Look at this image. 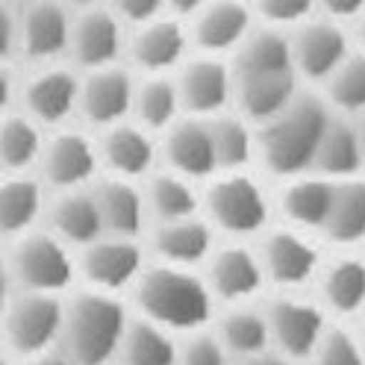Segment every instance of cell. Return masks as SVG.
<instances>
[{"mask_svg":"<svg viewBox=\"0 0 365 365\" xmlns=\"http://www.w3.org/2000/svg\"><path fill=\"white\" fill-rule=\"evenodd\" d=\"M0 365H9V362H4V359H0Z\"/></svg>","mask_w":365,"mask_h":365,"instance_id":"db71d44e","label":"cell"},{"mask_svg":"<svg viewBox=\"0 0 365 365\" xmlns=\"http://www.w3.org/2000/svg\"><path fill=\"white\" fill-rule=\"evenodd\" d=\"M218 341L224 345V351L239 354V356H257L265 354V345L271 341L268 333V322L265 315L257 309H233L224 315L221 330H218Z\"/></svg>","mask_w":365,"mask_h":365,"instance_id":"d590c367","label":"cell"},{"mask_svg":"<svg viewBox=\"0 0 365 365\" xmlns=\"http://www.w3.org/2000/svg\"><path fill=\"white\" fill-rule=\"evenodd\" d=\"M135 304L163 330H197L212 312V292L189 268L156 265L139 274Z\"/></svg>","mask_w":365,"mask_h":365,"instance_id":"7a4b0ae2","label":"cell"},{"mask_svg":"<svg viewBox=\"0 0 365 365\" xmlns=\"http://www.w3.org/2000/svg\"><path fill=\"white\" fill-rule=\"evenodd\" d=\"M330 124V109L324 101L294 98L283 112L262 124L257 150L268 171L280 177L307 174L315 163L318 142Z\"/></svg>","mask_w":365,"mask_h":365,"instance_id":"6da1fadb","label":"cell"},{"mask_svg":"<svg viewBox=\"0 0 365 365\" xmlns=\"http://www.w3.org/2000/svg\"><path fill=\"white\" fill-rule=\"evenodd\" d=\"M41 133L33 118L9 115L0 121V165L12 171L30 168L41 156Z\"/></svg>","mask_w":365,"mask_h":365,"instance_id":"8d00e7d4","label":"cell"},{"mask_svg":"<svg viewBox=\"0 0 365 365\" xmlns=\"http://www.w3.org/2000/svg\"><path fill=\"white\" fill-rule=\"evenodd\" d=\"M177 83L180 109H186L195 118H212L230 103L233 98V74L215 56H203L182 65Z\"/></svg>","mask_w":365,"mask_h":365,"instance_id":"ba28073f","label":"cell"},{"mask_svg":"<svg viewBox=\"0 0 365 365\" xmlns=\"http://www.w3.org/2000/svg\"><path fill=\"white\" fill-rule=\"evenodd\" d=\"M41 212V189L27 177H12L0 182V233H27Z\"/></svg>","mask_w":365,"mask_h":365,"instance_id":"1f68e13d","label":"cell"},{"mask_svg":"<svg viewBox=\"0 0 365 365\" xmlns=\"http://www.w3.org/2000/svg\"><path fill=\"white\" fill-rule=\"evenodd\" d=\"M62 312H65V307L56 301V294L27 292L24 298H18L15 304L6 307L4 336L18 354L38 356L59 339Z\"/></svg>","mask_w":365,"mask_h":365,"instance_id":"8992f818","label":"cell"},{"mask_svg":"<svg viewBox=\"0 0 365 365\" xmlns=\"http://www.w3.org/2000/svg\"><path fill=\"white\" fill-rule=\"evenodd\" d=\"M18 41V21L6 6H0V62H4Z\"/></svg>","mask_w":365,"mask_h":365,"instance_id":"7bdbcfd3","label":"cell"},{"mask_svg":"<svg viewBox=\"0 0 365 365\" xmlns=\"http://www.w3.org/2000/svg\"><path fill=\"white\" fill-rule=\"evenodd\" d=\"M124 365H177V348L171 336L153 322H133L118 345Z\"/></svg>","mask_w":365,"mask_h":365,"instance_id":"836d02e7","label":"cell"},{"mask_svg":"<svg viewBox=\"0 0 365 365\" xmlns=\"http://www.w3.org/2000/svg\"><path fill=\"white\" fill-rule=\"evenodd\" d=\"M30 365H74L71 359H68L65 354L59 356V354H48V351H44V354H38V356H33V362Z\"/></svg>","mask_w":365,"mask_h":365,"instance_id":"c3c4849f","label":"cell"},{"mask_svg":"<svg viewBox=\"0 0 365 365\" xmlns=\"http://www.w3.org/2000/svg\"><path fill=\"white\" fill-rule=\"evenodd\" d=\"M250 33V9L242 0H210L195 12V41L210 56L239 48Z\"/></svg>","mask_w":365,"mask_h":365,"instance_id":"ac0fdd59","label":"cell"},{"mask_svg":"<svg viewBox=\"0 0 365 365\" xmlns=\"http://www.w3.org/2000/svg\"><path fill=\"white\" fill-rule=\"evenodd\" d=\"M101 221H103V233L133 239L142 230L148 207H145V195L133 186V180L124 177H112L95 192Z\"/></svg>","mask_w":365,"mask_h":365,"instance_id":"603a6c76","label":"cell"},{"mask_svg":"<svg viewBox=\"0 0 365 365\" xmlns=\"http://www.w3.org/2000/svg\"><path fill=\"white\" fill-rule=\"evenodd\" d=\"M315 0H257V9L271 24H304Z\"/></svg>","mask_w":365,"mask_h":365,"instance_id":"60d3db41","label":"cell"},{"mask_svg":"<svg viewBox=\"0 0 365 365\" xmlns=\"http://www.w3.org/2000/svg\"><path fill=\"white\" fill-rule=\"evenodd\" d=\"M322 230L336 245H356L365 239V180H336L333 203Z\"/></svg>","mask_w":365,"mask_h":365,"instance_id":"83f0119b","label":"cell"},{"mask_svg":"<svg viewBox=\"0 0 365 365\" xmlns=\"http://www.w3.org/2000/svg\"><path fill=\"white\" fill-rule=\"evenodd\" d=\"M333 189H336V180H327L322 174L289 177L280 207L292 224L307 227V230H322L330 212V203H333Z\"/></svg>","mask_w":365,"mask_h":365,"instance_id":"d4e9b609","label":"cell"},{"mask_svg":"<svg viewBox=\"0 0 365 365\" xmlns=\"http://www.w3.org/2000/svg\"><path fill=\"white\" fill-rule=\"evenodd\" d=\"M165 0H112V12L118 21H130V24H148V21L159 18Z\"/></svg>","mask_w":365,"mask_h":365,"instance_id":"b9f144b4","label":"cell"},{"mask_svg":"<svg viewBox=\"0 0 365 365\" xmlns=\"http://www.w3.org/2000/svg\"><path fill=\"white\" fill-rule=\"evenodd\" d=\"M268 333L289 356H309L318 345V339L327 330L324 312L309 301L301 298H280L265 312Z\"/></svg>","mask_w":365,"mask_h":365,"instance_id":"8fae6325","label":"cell"},{"mask_svg":"<svg viewBox=\"0 0 365 365\" xmlns=\"http://www.w3.org/2000/svg\"><path fill=\"white\" fill-rule=\"evenodd\" d=\"M165 159L174 174L197 180L210 177L215 168V150H212V133L210 121L203 118H177L165 130Z\"/></svg>","mask_w":365,"mask_h":365,"instance_id":"4fadbf2b","label":"cell"},{"mask_svg":"<svg viewBox=\"0 0 365 365\" xmlns=\"http://www.w3.org/2000/svg\"><path fill=\"white\" fill-rule=\"evenodd\" d=\"M315 362L318 365H365L359 341L348 330H324L315 345Z\"/></svg>","mask_w":365,"mask_h":365,"instance_id":"f35d334b","label":"cell"},{"mask_svg":"<svg viewBox=\"0 0 365 365\" xmlns=\"http://www.w3.org/2000/svg\"><path fill=\"white\" fill-rule=\"evenodd\" d=\"M289 44L294 74L309 80H327L333 68L351 53L345 30L333 21H304Z\"/></svg>","mask_w":365,"mask_h":365,"instance_id":"9c48e42d","label":"cell"},{"mask_svg":"<svg viewBox=\"0 0 365 365\" xmlns=\"http://www.w3.org/2000/svg\"><path fill=\"white\" fill-rule=\"evenodd\" d=\"M145 207L159 218V221H177L189 218L197 210V195L192 189V180L180 174H156L148 182L145 192Z\"/></svg>","mask_w":365,"mask_h":365,"instance_id":"e575fe53","label":"cell"},{"mask_svg":"<svg viewBox=\"0 0 365 365\" xmlns=\"http://www.w3.org/2000/svg\"><path fill=\"white\" fill-rule=\"evenodd\" d=\"M133 112L139 118V127L150 130H168L180 115V95L177 83L165 77H150L133 91Z\"/></svg>","mask_w":365,"mask_h":365,"instance_id":"d6a6232c","label":"cell"},{"mask_svg":"<svg viewBox=\"0 0 365 365\" xmlns=\"http://www.w3.org/2000/svg\"><path fill=\"white\" fill-rule=\"evenodd\" d=\"M186 44L189 36L177 18H153L148 24H139V33H135L130 51H133V62L139 68H145L150 74H163L182 59Z\"/></svg>","mask_w":365,"mask_h":365,"instance_id":"ffe728a7","label":"cell"},{"mask_svg":"<svg viewBox=\"0 0 365 365\" xmlns=\"http://www.w3.org/2000/svg\"><path fill=\"white\" fill-rule=\"evenodd\" d=\"M356 139H359V148H362V159H365V109L359 112V118H356Z\"/></svg>","mask_w":365,"mask_h":365,"instance_id":"f907efd6","label":"cell"},{"mask_svg":"<svg viewBox=\"0 0 365 365\" xmlns=\"http://www.w3.org/2000/svg\"><path fill=\"white\" fill-rule=\"evenodd\" d=\"M124 307L106 292L80 294L62 312V345L74 365H106L127 330Z\"/></svg>","mask_w":365,"mask_h":365,"instance_id":"3957f363","label":"cell"},{"mask_svg":"<svg viewBox=\"0 0 365 365\" xmlns=\"http://www.w3.org/2000/svg\"><path fill=\"white\" fill-rule=\"evenodd\" d=\"M327 106L359 115L365 109V53H348L324 80Z\"/></svg>","mask_w":365,"mask_h":365,"instance_id":"74e56055","label":"cell"},{"mask_svg":"<svg viewBox=\"0 0 365 365\" xmlns=\"http://www.w3.org/2000/svg\"><path fill=\"white\" fill-rule=\"evenodd\" d=\"M207 212L215 227L233 236L257 233L268 221V200L254 177L242 171H224L207 189Z\"/></svg>","mask_w":365,"mask_h":365,"instance_id":"277c9868","label":"cell"},{"mask_svg":"<svg viewBox=\"0 0 365 365\" xmlns=\"http://www.w3.org/2000/svg\"><path fill=\"white\" fill-rule=\"evenodd\" d=\"M124 33H121V21L115 12L101 9V6H88L83 15L71 24V36H68V48H71L74 59L86 68H106L115 62L121 53Z\"/></svg>","mask_w":365,"mask_h":365,"instance_id":"7c38bea8","label":"cell"},{"mask_svg":"<svg viewBox=\"0 0 365 365\" xmlns=\"http://www.w3.org/2000/svg\"><path fill=\"white\" fill-rule=\"evenodd\" d=\"M51 221L56 239L65 245H91L103 236V221L95 195H86L83 189H68L51 210Z\"/></svg>","mask_w":365,"mask_h":365,"instance_id":"4316f807","label":"cell"},{"mask_svg":"<svg viewBox=\"0 0 365 365\" xmlns=\"http://www.w3.org/2000/svg\"><path fill=\"white\" fill-rule=\"evenodd\" d=\"M262 265L247 247H224L210 259V292L224 301H245L262 286Z\"/></svg>","mask_w":365,"mask_h":365,"instance_id":"7402d4cb","label":"cell"},{"mask_svg":"<svg viewBox=\"0 0 365 365\" xmlns=\"http://www.w3.org/2000/svg\"><path fill=\"white\" fill-rule=\"evenodd\" d=\"M359 36H362V41H365V12L359 15Z\"/></svg>","mask_w":365,"mask_h":365,"instance_id":"f5cc1de1","label":"cell"},{"mask_svg":"<svg viewBox=\"0 0 365 365\" xmlns=\"http://www.w3.org/2000/svg\"><path fill=\"white\" fill-rule=\"evenodd\" d=\"M322 294L333 312L351 315L365 307V262L356 257H339L322 274Z\"/></svg>","mask_w":365,"mask_h":365,"instance_id":"f1b7e54d","label":"cell"},{"mask_svg":"<svg viewBox=\"0 0 365 365\" xmlns=\"http://www.w3.org/2000/svg\"><path fill=\"white\" fill-rule=\"evenodd\" d=\"M262 274L280 286H301L318 271V250L294 230H274L262 245Z\"/></svg>","mask_w":365,"mask_h":365,"instance_id":"e0dca14e","label":"cell"},{"mask_svg":"<svg viewBox=\"0 0 365 365\" xmlns=\"http://www.w3.org/2000/svg\"><path fill=\"white\" fill-rule=\"evenodd\" d=\"M180 365H227V351L215 336L197 333L186 341V348L177 354Z\"/></svg>","mask_w":365,"mask_h":365,"instance_id":"ab89813d","label":"cell"},{"mask_svg":"<svg viewBox=\"0 0 365 365\" xmlns=\"http://www.w3.org/2000/svg\"><path fill=\"white\" fill-rule=\"evenodd\" d=\"M68 36H71V21L56 0H36L18 21V44L36 62H51L68 51Z\"/></svg>","mask_w":365,"mask_h":365,"instance_id":"5bb4252c","label":"cell"},{"mask_svg":"<svg viewBox=\"0 0 365 365\" xmlns=\"http://www.w3.org/2000/svg\"><path fill=\"white\" fill-rule=\"evenodd\" d=\"M9 101H12V80H9V74L4 71V68H0V115H4Z\"/></svg>","mask_w":365,"mask_h":365,"instance_id":"7dc6e473","label":"cell"},{"mask_svg":"<svg viewBox=\"0 0 365 365\" xmlns=\"http://www.w3.org/2000/svg\"><path fill=\"white\" fill-rule=\"evenodd\" d=\"M80 103V80L68 68H44L24 86V106L36 124H59Z\"/></svg>","mask_w":365,"mask_h":365,"instance_id":"d6986e66","label":"cell"},{"mask_svg":"<svg viewBox=\"0 0 365 365\" xmlns=\"http://www.w3.org/2000/svg\"><path fill=\"white\" fill-rule=\"evenodd\" d=\"M80 271L83 277L95 286L98 292H118L124 286H133L139 280L142 268V250L133 239H121V236H109V239H98L86 245L83 259H80Z\"/></svg>","mask_w":365,"mask_h":365,"instance_id":"52a82bcc","label":"cell"},{"mask_svg":"<svg viewBox=\"0 0 365 365\" xmlns=\"http://www.w3.org/2000/svg\"><path fill=\"white\" fill-rule=\"evenodd\" d=\"M236 74H271V71H294L292 68V44L280 30L247 33L239 44Z\"/></svg>","mask_w":365,"mask_h":365,"instance_id":"4dcf8cb0","label":"cell"},{"mask_svg":"<svg viewBox=\"0 0 365 365\" xmlns=\"http://www.w3.org/2000/svg\"><path fill=\"white\" fill-rule=\"evenodd\" d=\"M71 4H74V6H83V9H88V6H95L98 0H71Z\"/></svg>","mask_w":365,"mask_h":365,"instance_id":"816d5d0a","label":"cell"},{"mask_svg":"<svg viewBox=\"0 0 365 365\" xmlns=\"http://www.w3.org/2000/svg\"><path fill=\"white\" fill-rule=\"evenodd\" d=\"M9 289H12V274H9V268L0 262V315L6 312V307L12 304L9 301Z\"/></svg>","mask_w":365,"mask_h":365,"instance_id":"f6af8a7d","label":"cell"},{"mask_svg":"<svg viewBox=\"0 0 365 365\" xmlns=\"http://www.w3.org/2000/svg\"><path fill=\"white\" fill-rule=\"evenodd\" d=\"M153 250L165 259V265L189 268L210 257L212 233L200 218H177V221H159L153 233Z\"/></svg>","mask_w":365,"mask_h":365,"instance_id":"cb8c5ba5","label":"cell"},{"mask_svg":"<svg viewBox=\"0 0 365 365\" xmlns=\"http://www.w3.org/2000/svg\"><path fill=\"white\" fill-rule=\"evenodd\" d=\"M233 98L239 101L242 118L265 124L298 98V74L271 71V74H236Z\"/></svg>","mask_w":365,"mask_h":365,"instance_id":"9a60e30c","label":"cell"},{"mask_svg":"<svg viewBox=\"0 0 365 365\" xmlns=\"http://www.w3.org/2000/svg\"><path fill=\"white\" fill-rule=\"evenodd\" d=\"M210 0H165V6H171L180 15H195L200 6H207Z\"/></svg>","mask_w":365,"mask_h":365,"instance_id":"bcb514c9","label":"cell"},{"mask_svg":"<svg viewBox=\"0 0 365 365\" xmlns=\"http://www.w3.org/2000/svg\"><path fill=\"white\" fill-rule=\"evenodd\" d=\"M98 156L112 168L115 177L135 180V177H145L150 171L153 159H156V145L145 127L112 124V127H106Z\"/></svg>","mask_w":365,"mask_h":365,"instance_id":"44dd1931","label":"cell"},{"mask_svg":"<svg viewBox=\"0 0 365 365\" xmlns=\"http://www.w3.org/2000/svg\"><path fill=\"white\" fill-rule=\"evenodd\" d=\"M322 6L333 18H359L365 12V0H322Z\"/></svg>","mask_w":365,"mask_h":365,"instance_id":"ee69618b","label":"cell"},{"mask_svg":"<svg viewBox=\"0 0 365 365\" xmlns=\"http://www.w3.org/2000/svg\"><path fill=\"white\" fill-rule=\"evenodd\" d=\"M41 168L56 189H80L98 171V148L80 133H59L41 148Z\"/></svg>","mask_w":365,"mask_h":365,"instance_id":"2e32d148","label":"cell"},{"mask_svg":"<svg viewBox=\"0 0 365 365\" xmlns=\"http://www.w3.org/2000/svg\"><path fill=\"white\" fill-rule=\"evenodd\" d=\"M12 277L36 294H59L74 280V259L62 239L51 233L21 236L12 254Z\"/></svg>","mask_w":365,"mask_h":365,"instance_id":"5b68a950","label":"cell"},{"mask_svg":"<svg viewBox=\"0 0 365 365\" xmlns=\"http://www.w3.org/2000/svg\"><path fill=\"white\" fill-rule=\"evenodd\" d=\"M215 168L221 171H242L257 153V139L247 118L242 115H215L210 118Z\"/></svg>","mask_w":365,"mask_h":365,"instance_id":"f546056e","label":"cell"},{"mask_svg":"<svg viewBox=\"0 0 365 365\" xmlns=\"http://www.w3.org/2000/svg\"><path fill=\"white\" fill-rule=\"evenodd\" d=\"M242 365H292L283 356H268V354H257V356H247Z\"/></svg>","mask_w":365,"mask_h":365,"instance_id":"681fc988","label":"cell"},{"mask_svg":"<svg viewBox=\"0 0 365 365\" xmlns=\"http://www.w3.org/2000/svg\"><path fill=\"white\" fill-rule=\"evenodd\" d=\"M133 91H135V83L124 68H115V65L95 68L80 83L77 106L91 124L112 127V124H121L127 112H133Z\"/></svg>","mask_w":365,"mask_h":365,"instance_id":"30bf717a","label":"cell"},{"mask_svg":"<svg viewBox=\"0 0 365 365\" xmlns=\"http://www.w3.org/2000/svg\"><path fill=\"white\" fill-rule=\"evenodd\" d=\"M365 159L356 139V127L345 118H330L322 142H318L312 168L327 180H348V177H356Z\"/></svg>","mask_w":365,"mask_h":365,"instance_id":"484cf974","label":"cell"}]
</instances>
